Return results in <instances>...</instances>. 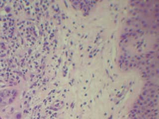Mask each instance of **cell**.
<instances>
[{"label":"cell","instance_id":"1","mask_svg":"<svg viewBox=\"0 0 159 119\" xmlns=\"http://www.w3.org/2000/svg\"><path fill=\"white\" fill-rule=\"evenodd\" d=\"M0 119H1V118H0Z\"/></svg>","mask_w":159,"mask_h":119}]
</instances>
